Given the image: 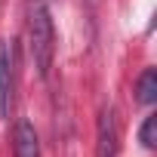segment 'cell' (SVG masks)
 <instances>
[{"label": "cell", "mask_w": 157, "mask_h": 157, "mask_svg": "<svg viewBox=\"0 0 157 157\" xmlns=\"http://www.w3.org/2000/svg\"><path fill=\"white\" fill-rule=\"evenodd\" d=\"M28 52L37 77H46L56 59V28L46 0H28Z\"/></svg>", "instance_id": "cell-1"}, {"label": "cell", "mask_w": 157, "mask_h": 157, "mask_svg": "<svg viewBox=\"0 0 157 157\" xmlns=\"http://www.w3.org/2000/svg\"><path fill=\"white\" fill-rule=\"evenodd\" d=\"M117 148H120V120L117 111L105 105L96 120V157H117Z\"/></svg>", "instance_id": "cell-2"}, {"label": "cell", "mask_w": 157, "mask_h": 157, "mask_svg": "<svg viewBox=\"0 0 157 157\" xmlns=\"http://www.w3.org/2000/svg\"><path fill=\"white\" fill-rule=\"evenodd\" d=\"M13 108V46L0 40V120L10 117Z\"/></svg>", "instance_id": "cell-3"}, {"label": "cell", "mask_w": 157, "mask_h": 157, "mask_svg": "<svg viewBox=\"0 0 157 157\" xmlns=\"http://www.w3.org/2000/svg\"><path fill=\"white\" fill-rule=\"evenodd\" d=\"M13 151H16V157H40V142H37V132H34L31 120H19L16 123Z\"/></svg>", "instance_id": "cell-4"}, {"label": "cell", "mask_w": 157, "mask_h": 157, "mask_svg": "<svg viewBox=\"0 0 157 157\" xmlns=\"http://www.w3.org/2000/svg\"><path fill=\"white\" fill-rule=\"evenodd\" d=\"M136 102L139 105H154L157 102V71L154 68H145L139 83H136Z\"/></svg>", "instance_id": "cell-5"}, {"label": "cell", "mask_w": 157, "mask_h": 157, "mask_svg": "<svg viewBox=\"0 0 157 157\" xmlns=\"http://www.w3.org/2000/svg\"><path fill=\"white\" fill-rule=\"evenodd\" d=\"M139 142H142L145 148H154V145H157V114H148V117L142 120V126H139Z\"/></svg>", "instance_id": "cell-6"}]
</instances>
